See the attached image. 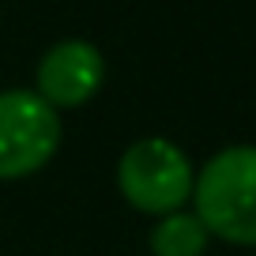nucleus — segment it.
Returning <instances> with one entry per match:
<instances>
[{"mask_svg":"<svg viewBox=\"0 0 256 256\" xmlns=\"http://www.w3.org/2000/svg\"><path fill=\"white\" fill-rule=\"evenodd\" d=\"M102 80H106L102 53L90 42L64 38L42 56L34 94L46 98L53 110H76V106H87L102 90Z\"/></svg>","mask_w":256,"mask_h":256,"instance_id":"4","label":"nucleus"},{"mask_svg":"<svg viewBox=\"0 0 256 256\" xmlns=\"http://www.w3.org/2000/svg\"><path fill=\"white\" fill-rule=\"evenodd\" d=\"M208 248V230L196 215L170 211L151 230V252L154 256H204Z\"/></svg>","mask_w":256,"mask_h":256,"instance_id":"5","label":"nucleus"},{"mask_svg":"<svg viewBox=\"0 0 256 256\" xmlns=\"http://www.w3.org/2000/svg\"><path fill=\"white\" fill-rule=\"evenodd\" d=\"M192 204L204 230L234 245H256V147H226L200 170Z\"/></svg>","mask_w":256,"mask_h":256,"instance_id":"1","label":"nucleus"},{"mask_svg":"<svg viewBox=\"0 0 256 256\" xmlns=\"http://www.w3.org/2000/svg\"><path fill=\"white\" fill-rule=\"evenodd\" d=\"M60 147V117L34 90H0V181L42 170Z\"/></svg>","mask_w":256,"mask_h":256,"instance_id":"3","label":"nucleus"},{"mask_svg":"<svg viewBox=\"0 0 256 256\" xmlns=\"http://www.w3.org/2000/svg\"><path fill=\"white\" fill-rule=\"evenodd\" d=\"M120 196L144 215H170L181 211L184 200H192V174L188 154L162 136L136 140L117 162Z\"/></svg>","mask_w":256,"mask_h":256,"instance_id":"2","label":"nucleus"}]
</instances>
